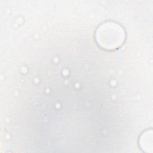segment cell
<instances>
[{
  "label": "cell",
  "instance_id": "1",
  "mask_svg": "<svg viewBox=\"0 0 153 153\" xmlns=\"http://www.w3.org/2000/svg\"><path fill=\"white\" fill-rule=\"evenodd\" d=\"M98 44L105 49L113 50L120 47L125 39V32L118 24L112 22L103 23L96 31Z\"/></svg>",
  "mask_w": 153,
  "mask_h": 153
}]
</instances>
